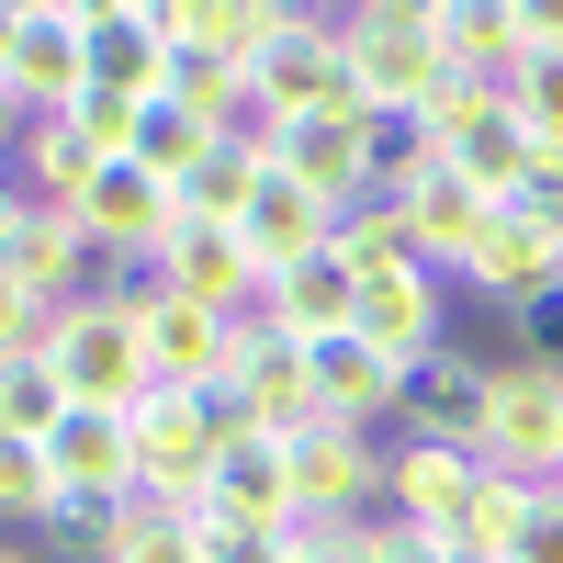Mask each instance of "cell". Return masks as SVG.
Masks as SVG:
<instances>
[{
  "label": "cell",
  "instance_id": "cell-1",
  "mask_svg": "<svg viewBox=\"0 0 563 563\" xmlns=\"http://www.w3.org/2000/svg\"><path fill=\"white\" fill-rule=\"evenodd\" d=\"M350 79H361V113H429L451 79L440 0H350Z\"/></svg>",
  "mask_w": 563,
  "mask_h": 563
},
{
  "label": "cell",
  "instance_id": "cell-2",
  "mask_svg": "<svg viewBox=\"0 0 563 563\" xmlns=\"http://www.w3.org/2000/svg\"><path fill=\"white\" fill-rule=\"evenodd\" d=\"M45 361H57L68 406H113V417H135V406L158 395V372H147V327H135L102 282H90L79 305L45 316Z\"/></svg>",
  "mask_w": 563,
  "mask_h": 563
},
{
  "label": "cell",
  "instance_id": "cell-3",
  "mask_svg": "<svg viewBox=\"0 0 563 563\" xmlns=\"http://www.w3.org/2000/svg\"><path fill=\"white\" fill-rule=\"evenodd\" d=\"M260 113L271 124H305V113H361V79H350V12H316V0H294L271 34V57L249 68Z\"/></svg>",
  "mask_w": 563,
  "mask_h": 563
},
{
  "label": "cell",
  "instance_id": "cell-4",
  "mask_svg": "<svg viewBox=\"0 0 563 563\" xmlns=\"http://www.w3.org/2000/svg\"><path fill=\"white\" fill-rule=\"evenodd\" d=\"M282 462H294V530H339V519H372V496H384L395 451L372 429H339V417H316V429L282 440Z\"/></svg>",
  "mask_w": 563,
  "mask_h": 563
},
{
  "label": "cell",
  "instance_id": "cell-5",
  "mask_svg": "<svg viewBox=\"0 0 563 563\" xmlns=\"http://www.w3.org/2000/svg\"><path fill=\"white\" fill-rule=\"evenodd\" d=\"M429 135H440V158L474 180V192H519L530 180V124L507 90H474V79H440V102H429Z\"/></svg>",
  "mask_w": 563,
  "mask_h": 563
},
{
  "label": "cell",
  "instance_id": "cell-6",
  "mask_svg": "<svg viewBox=\"0 0 563 563\" xmlns=\"http://www.w3.org/2000/svg\"><path fill=\"white\" fill-rule=\"evenodd\" d=\"M23 113H68L90 90V0H12V57H0Z\"/></svg>",
  "mask_w": 563,
  "mask_h": 563
},
{
  "label": "cell",
  "instance_id": "cell-7",
  "mask_svg": "<svg viewBox=\"0 0 563 563\" xmlns=\"http://www.w3.org/2000/svg\"><path fill=\"white\" fill-rule=\"evenodd\" d=\"M485 485H496V462H485V451H451V440H395L384 519H417V530L462 541V519L485 507Z\"/></svg>",
  "mask_w": 563,
  "mask_h": 563
},
{
  "label": "cell",
  "instance_id": "cell-8",
  "mask_svg": "<svg viewBox=\"0 0 563 563\" xmlns=\"http://www.w3.org/2000/svg\"><path fill=\"white\" fill-rule=\"evenodd\" d=\"M485 462L519 485H552L563 474V372H530V361H496V417H485Z\"/></svg>",
  "mask_w": 563,
  "mask_h": 563
},
{
  "label": "cell",
  "instance_id": "cell-9",
  "mask_svg": "<svg viewBox=\"0 0 563 563\" xmlns=\"http://www.w3.org/2000/svg\"><path fill=\"white\" fill-rule=\"evenodd\" d=\"M485 417H496V361H474V350H429V361L406 372V406H395L406 440L485 451Z\"/></svg>",
  "mask_w": 563,
  "mask_h": 563
},
{
  "label": "cell",
  "instance_id": "cell-10",
  "mask_svg": "<svg viewBox=\"0 0 563 563\" xmlns=\"http://www.w3.org/2000/svg\"><path fill=\"white\" fill-rule=\"evenodd\" d=\"M0 282H12L23 305H79L90 282H102V260H90V238H79V214L68 203H23V225L0 238Z\"/></svg>",
  "mask_w": 563,
  "mask_h": 563
},
{
  "label": "cell",
  "instance_id": "cell-11",
  "mask_svg": "<svg viewBox=\"0 0 563 563\" xmlns=\"http://www.w3.org/2000/svg\"><path fill=\"white\" fill-rule=\"evenodd\" d=\"M440 282H451V271H429V260H406V271H372L350 327H361V339L384 350V361H406V372H417L429 350H451V294H440Z\"/></svg>",
  "mask_w": 563,
  "mask_h": 563
},
{
  "label": "cell",
  "instance_id": "cell-12",
  "mask_svg": "<svg viewBox=\"0 0 563 563\" xmlns=\"http://www.w3.org/2000/svg\"><path fill=\"white\" fill-rule=\"evenodd\" d=\"M372 113H305V124H271V169H294L327 214H361L372 203V147H361Z\"/></svg>",
  "mask_w": 563,
  "mask_h": 563
},
{
  "label": "cell",
  "instance_id": "cell-13",
  "mask_svg": "<svg viewBox=\"0 0 563 563\" xmlns=\"http://www.w3.org/2000/svg\"><path fill=\"white\" fill-rule=\"evenodd\" d=\"M169 0H90V90H124V102H158L169 90Z\"/></svg>",
  "mask_w": 563,
  "mask_h": 563
},
{
  "label": "cell",
  "instance_id": "cell-14",
  "mask_svg": "<svg viewBox=\"0 0 563 563\" xmlns=\"http://www.w3.org/2000/svg\"><path fill=\"white\" fill-rule=\"evenodd\" d=\"M214 451H225V429H214L203 395H147L135 406V485L147 496H203Z\"/></svg>",
  "mask_w": 563,
  "mask_h": 563
},
{
  "label": "cell",
  "instance_id": "cell-15",
  "mask_svg": "<svg viewBox=\"0 0 563 563\" xmlns=\"http://www.w3.org/2000/svg\"><path fill=\"white\" fill-rule=\"evenodd\" d=\"M45 474H57V496H102V507H124V496H135V417H113V406H68L57 429H45Z\"/></svg>",
  "mask_w": 563,
  "mask_h": 563
},
{
  "label": "cell",
  "instance_id": "cell-16",
  "mask_svg": "<svg viewBox=\"0 0 563 563\" xmlns=\"http://www.w3.org/2000/svg\"><path fill=\"white\" fill-rule=\"evenodd\" d=\"M158 271H169V294H180V305H214V316H238V327L260 316V260H249L238 225H169Z\"/></svg>",
  "mask_w": 563,
  "mask_h": 563
},
{
  "label": "cell",
  "instance_id": "cell-17",
  "mask_svg": "<svg viewBox=\"0 0 563 563\" xmlns=\"http://www.w3.org/2000/svg\"><path fill=\"white\" fill-rule=\"evenodd\" d=\"M147 327V372H158V395H203V384H225V372H238V339L249 327L238 316H214V305H158V316H135Z\"/></svg>",
  "mask_w": 563,
  "mask_h": 563
},
{
  "label": "cell",
  "instance_id": "cell-18",
  "mask_svg": "<svg viewBox=\"0 0 563 563\" xmlns=\"http://www.w3.org/2000/svg\"><path fill=\"white\" fill-rule=\"evenodd\" d=\"M305 372H316V417H339V429H384V417L406 406V361H384L361 327L316 339V350H305Z\"/></svg>",
  "mask_w": 563,
  "mask_h": 563
},
{
  "label": "cell",
  "instance_id": "cell-19",
  "mask_svg": "<svg viewBox=\"0 0 563 563\" xmlns=\"http://www.w3.org/2000/svg\"><path fill=\"white\" fill-rule=\"evenodd\" d=\"M225 384L249 395L260 440H294V429H316V372H305V339H282L271 316H249V339H238V372H225Z\"/></svg>",
  "mask_w": 563,
  "mask_h": 563
},
{
  "label": "cell",
  "instance_id": "cell-20",
  "mask_svg": "<svg viewBox=\"0 0 563 563\" xmlns=\"http://www.w3.org/2000/svg\"><path fill=\"white\" fill-rule=\"evenodd\" d=\"M203 519L214 530H294V462H282V440H225L214 451Z\"/></svg>",
  "mask_w": 563,
  "mask_h": 563
},
{
  "label": "cell",
  "instance_id": "cell-21",
  "mask_svg": "<svg viewBox=\"0 0 563 563\" xmlns=\"http://www.w3.org/2000/svg\"><path fill=\"white\" fill-rule=\"evenodd\" d=\"M238 238H249L260 294H271V271H294V260H316V249H339V214H327L294 169H260V192H249V214H238Z\"/></svg>",
  "mask_w": 563,
  "mask_h": 563
},
{
  "label": "cell",
  "instance_id": "cell-22",
  "mask_svg": "<svg viewBox=\"0 0 563 563\" xmlns=\"http://www.w3.org/2000/svg\"><path fill=\"white\" fill-rule=\"evenodd\" d=\"M451 282H474V294H496V305H530V294H552V282H563V225H541V214H519V203H496L485 249L462 260Z\"/></svg>",
  "mask_w": 563,
  "mask_h": 563
},
{
  "label": "cell",
  "instance_id": "cell-23",
  "mask_svg": "<svg viewBox=\"0 0 563 563\" xmlns=\"http://www.w3.org/2000/svg\"><path fill=\"white\" fill-rule=\"evenodd\" d=\"M440 45H451V79L519 90V68H530V0H440Z\"/></svg>",
  "mask_w": 563,
  "mask_h": 563
},
{
  "label": "cell",
  "instance_id": "cell-24",
  "mask_svg": "<svg viewBox=\"0 0 563 563\" xmlns=\"http://www.w3.org/2000/svg\"><path fill=\"white\" fill-rule=\"evenodd\" d=\"M395 203H406V225H417V260H429V271H462V260L485 249V225H496V192H474V180H462L451 158H440L429 180H417V192H395Z\"/></svg>",
  "mask_w": 563,
  "mask_h": 563
},
{
  "label": "cell",
  "instance_id": "cell-25",
  "mask_svg": "<svg viewBox=\"0 0 563 563\" xmlns=\"http://www.w3.org/2000/svg\"><path fill=\"white\" fill-rule=\"evenodd\" d=\"M260 316L282 327V339H339V327L361 316V282H350V260L339 249H316V260H294V271H271V294H260Z\"/></svg>",
  "mask_w": 563,
  "mask_h": 563
},
{
  "label": "cell",
  "instance_id": "cell-26",
  "mask_svg": "<svg viewBox=\"0 0 563 563\" xmlns=\"http://www.w3.org/2000/svg\"><path fill=\"white\" fill-rule=\"evenodd\" d=\"M282 12L294 0H169V45L180 57H214V68H260Z\"/></svg>",
  "mask_w": 563,
  "mask_h": 563
},
{
  "label": "cell",
  "instance_id": "cell-27",
  "mask_svg": "<svg viewBox=\"0 0 563 563\" xmlns=\"http://www.w3.org/2000/svg\"><path fill=\"white\" fill-rule=\"evenodd\" d=\"M102 563H214L203 496H147V485H135L124 519H113V541H102Z\"/></svg>",
  "mask_w": 563,
  "mask_h": 563
},
{
  "label": "cell",
  "instance_id": "cell-28",
  "mask_svg": "<svg viewBox=\"0 0 563 563\" xmlns=\"http://www.w3.org/2000/svg\"><path fill=\"white\" fill-rule=\"evenodd\" d=\"M12 169H23V192H34V203H79L113 158H90L68 113H34V135H23V158H12Z\"/></svg>",
  "mask_w": 563,
  "mask_h": 563
},
{
  "label": "cell",
  "instance_id": "cell-29",
  "mask_svg": "<svg viewBox=\"0 0 563 563\" xmlns=\"http://www.w3.org/2000/svg\"><path fill=\"white\" fill-rule=\"evenodd\" d=\"M214 147H225V135H214V124H203L192 102H169V90L147 102V124H135V169H158L169 192H180V180H192V169H203Z\"/></svg>",
  "mask_w": 563,
  "mask_h": 563
},
{
  "label": "cell",
  "instance_id": "cell-30",
  "mask_svg": "<svg viewBox=\"0 0 563 563\" xmlns=\"http://www.w3.org/2000/svg\"><path fill=\"white\" fill-rule=\"evenodd\" d=\"M260 169H271V147H214V158L169 192V203H180V225H238V214H249V192H260Z\"/></svg>",
  "mask_w": 563,
  "mask_h": 563
},
{
  "label": "cell",
  "instance_id": "cell-31",
  "mask_svg": "<svg viewBox=\"0 0 563 563\" xmlns=\"http://www.w3.org/2000/svg\"><path fill=\"white\" fill-rule=\"evenodd\" d=\"M57 417H68L57 361H45V350H0V429H12V440H45Z\"/></svg>",
  "mask_w": 563,
  "mask_h": 563
},
{
  "label": "cell",
  "instance_id": "cell-32",
  "mask_svg": "<svg viewBox=\"0 0 563 563\" xmlns=\"http://www.w3.org/2000/svg\"><path fill=\"white\" fill-rule=\"evenodd\" d=\"M339 260H350V282H372V271H406V260H417V225H406V203H395V192H372L361 214H339Z\"/></svg>",
  "mask_w": 563,
  "mask_h": 563
},
{
  "label": "cell",
  "instance_id": "cell-33",
  "mask_svg": "<svg viewBox=\"0 0 563 563\" xmlns=\"http://www.w3.org/2000/svg\"><path fill=\"white\" fill-rule=\"evenodd\" d=\"M0 519H57V474H45V440H12L0 429Z\"/></svg>",
  "mask_w": 563,
  "mask_h": 563
},
{
  "label": "cell",
  "instance_id": "cell-34",
  "mask_svg": "<svg viewBox=\"0 0 563 563\" xmlns=\"http://www.w3.org/2000/svg\"><path fill=\"white\" fill-rule=\"evenodd\" d=\"M68 124H79L90 158H135V124H147V102H124V90H79Z\"/></svg>",
  "mask_w": 563,
  "mask_h": 563
},
{
  "label": "cell",
  "instance_id": "cell-35",
  "mask_svg": "<svg viewBox=\"0 0 563 563\" xmlns=\"http://www.w3.org/2000/svg\"><path fill=\"white\" fill-rule=\"evenodd\" d=\"M530 496H541V485L496 474V485H485V507L462 519V552H507V541H519V519H530Z\"/></svg>",
  "mask_w": 563,
  "mask_h": 563
},
{
  "label": "cell",
  "instance_id": "cell-36",
  "mask_svg": "<svg viewBox=\"0 0 563 563\" xmlns=\"http://www.w3.org/2000/svg\"><path fill=\"white\" fill-rule=\"evenodd\" d=\"M507 339H519L530 372H563V282H552V294H530V305H507Z\"/></svg>",
  "mask_w": 563,
  "mask_h": 563
},
{
  "label": "cell",
  "instance_id": "cell-37",
  "mask_svg": "<svg viewBox=\"0 0 563 563\" xmlns=\"http://www.w3.org/2000/svg\"><path fill=\"white\" fill-rule=\"evenodd\" d=\"M507 102H519V124L541 135V147H563V57H530V68H519V90H507Z\"/></svg>",
  "mask_w": 563,
  "mask_h": 563
},
{
  "label": "cell",
  "instance_id": "cell-38",
  "mask_svg": "<svg viewBox=\"0 0 563 563\" xmlns=\"http://www.w3.org/2000/svg\"><path fill=\"white\" fill-rule=\"evenodd\" d=\"M294 563H384V519H339V530H294Z\"/></svg>",
  "mask_w": 563,
  "mask_h": 563
},
{
  "label": "cell",
  "instance_id": "cell-39",
  "mask_svg": "<svg viewBox=\"0 0 563 563\" xmlns=\"http://www.w3.org/2000/svg\"><path fill=\"white\" fill-rule=\"evenodd\" d=\"M507 563H563V485L530 496V519H519V541H507Z\"/></svg>",
  "mask_w": 563,
  "mask_h": 563
},
{
  "label": "cell",
  "instance_id": "cell-40",
  "mask_svg": "<svg viewBox=\"0 0 563 563\" xmlns=\"http://www.w3.org/2000/svg\"><path fill=\"white\" fill-rule=\"evenodd\" d=\"M214 563H294V530H214Z\"/></svg>",
  "mask_w": 563,
  "mask_h": 563
},
{
  "label": "cell",
  "instance_id": "cell-41",
  "mask_svg": "<svg viewBox=\"0 0 563 563\" xmlns=\"http://www.w3.org/2000/svg\"><path fill=\"white\" fill-rule=\"evenodd\" d=\"M462 541H440V530H417V519H384V563H451Z\"/></svg>",
  "mask_w": 563,
  "mask_h": 563
},
{
  "label": "cell",
  "instance_id": "cell-42",
  "mask_svg": "<svg viewBox=\"0 0 563 563\" xmlns=\"http://www.w3.org/2000/svg\"><path fill=\"white\" fill-rule=\"evenodd\" d=\"M530 57H563V0H530Z\"/></svg>",
  "mask_w": 563,
  "mask_h": 563
},
{
  "label": "cell",
  "instance_id": "cell-43",
  "mask_svg": "<svg viewBox=\"0 0 563 563\" xmlns=\"http://www.w3.org/2000/svg\"><path fill=\"white\" fill-rule=\"evenodd\" d=\"M23 203H34V192H23V169H0V238L23 225Z\"/></svg>",
  "mask_w": 563,
  "mask_h": 563
},
{
  "label": "cell",
  "instance_id": "cell-44",
  "mask_svg": "<svg viewBox=\"0 0 563 563\" xmlns=\"http://www.w3.org/2000/svg\"><path fill=\"white\" fill-rule=\"evenodd\" d=\"M0 57H12V0H0Z\"/></svg>",
  "mask_w": 563,
  "mask_h": 563
},
{
  "label": "cell",
  "instance_id": "cell-45",
  "mask_svg": "<svg viewBox=\"0 0 563 563\" xmlns=\"http://www.w3.org/2000/svg\"><path fill=\"white\" fill-rule=\"evenodd\" d=\"M0 563H34V552H23V541H0Z\"/></svg>",
  "mask_w": 563,
  "mask_h": 563
},
{
  "label": "cell",
  "instance_id": "cell-46",
  "mask_svg": "<svg viewBox=\"0 0 563 563\" xmlns=\"http://www.w3.org/2000/svg\"><path fill=\"white\" fill-rule=\"evenodd\" d=\"M451 563H507V552H451Z\"/></svg>",
  "mask_w": 563,
  "mask_h": 563
}]
</instances>
